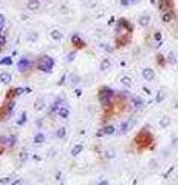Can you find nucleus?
<instances>
[{
  "label": "nucleus",
  "instance_id": "7ed1b4c3",
  "mask_svg": "<svg viewBox=\"0 0 178 185\" xmlns=\"http://www.w3.org/2000/svg\"><path fill=\"white\" fill-rule=\"evenodd\" d=\"M53 65H54V62H53L51 57H48V56H42V57L37 60V70H40L43 73H50L53 70Z\"/></svg>",
  "mask_w": 178,
  "mask_h": 185
},
{
  "label": "nucleus",
  "instance_id": "473e14b6",
  "mask_svg": "<svg viewBox=\"0 0 178 185\" xmlns=\"http://www.w3.org/2000/svg\"><path fill=\"white\" fill-rule=\"evenodd\" d=\"M26 157H28V153H26V150H22V153H20V161H22V162L26 161Z\"/></svg>",
  "mask_w": 178,
  "mask_h": 185
},
{
  "label": "nucleus",
  "instance_id": "7c9ffc66",
  "mask_svg": "<svg viewBox=\"0 0 178 185\" xmlns=\"http://www.w3.org/2000/svg\"><path fill=\"white\" fill-rule=\"evenodd\" d=\"M0 63H2V65H11L13 60H11V57H5V59L0 60Z\"/></svg>",
  "mask_w": 178,
  "mask_h": 185
},
{
  "label": "nucleus",
  "instance_id": "58836bf2",
  "mask_svg": "<svg viewBox=\"0 0 178 185\" xmlns=\"http://www.w3.org/2000/svg\"><path fill=\"white\" fill-rule=\"evenodd\" d=\"M142 91H144V92H146V94H152V92H150V90H149L147 87H144V88H142Z\"/></svg>",
  "mask_w": 178,
  "mask_h": 185
},
{
  "label": "nucleus",
  "instance_id": "cd10ccee",
  "mask_svg": "<svg viewBox=\"0 0 178 185\" xmlns=\"http://www.w3.org/2000/svg\"><path fill=\"white\" fill-rule=\"evenodd\" d=\"M132 100H133V105H135V108H141V107H142V100H141L139 97H133Z\"/></svg>",
  "mask_w": 178,
  "mask_h": 185
},
{
  "label": "nucleus",
  "instance_id": "6e6552de",
  "mask_svg": "<svg viewBox=\"0 0 178 185\" xmlns=\"http://www.w3.org/2000/svg\"><path fill=\"white\" fill-rule=\"evenodd\" d=\"M133 125H135V120H133V119H129V120H126V122H122V124H121L119 131H121V133H127L129 130H132Z\"/></svg>",
  "mask_w": 178,
  "mask_h": 185
},
{
  "label": "nucleus",
  "instance_id": "4468645a",
  "mask_svg": "<svg viewBox=\"0 0 178 185\" xmlns=\"http://www.w3.org/2000/svg\"><path fill=\"white\" fill-rule=\"evenodd\" d=\"M84 151V145L82 144H77L76 147H73V150H71V156H79Z\"/></svg>",
  "mask_w": 178,
  "mask_h": 185
},
{
  "label": "nucleus",
  "instance_id": "f8f14e48",
  "mask_svg": "<svg viewBox=\"0 0 178 185\" xmlns=\"http://www.w3.org/2000/svg\"><path fill=\"white\" fill-rule=\"evenodd\" d=\"M138 23L142 26V28H146V26H149V23H150V16L149 14H142L141 17H139V20H138Z\"/></svg>",
  "mask_w": 178,
  "mask_h": 185
},
{
  "label": "nucleus",
  "instance_id": "a19ab883",
  "mask_svg": "<svg viewBox=\"0 0 178 185\" xmlns=\"http://www.w3.org/2000/svg\"><path fill=\"white\" fill-rule=\"evenodd\" d=\"M64 82H65V76H62V79L59 80V85H64Z\"/></svg>",
  "mask_w": 178,
  "mask_h": 185
},
{
  "label": "nucleus",
  "instance_id": "37998d69",
  "mask_svg": "<svg viewBox=\"0 0 178 185\" xmlns=\"http://www.w3.org/2000/svg\"><path fill=\"white\" fill-rule=\"evenodd\" d=\"M71 79H73V82H74V83H76V82H79V80H77V77H76V76H71Z\"/></svg>",
  "mask_w": 178,
  "mask_h": 185
},
{
  "label": "nucleus",
  "instance_id": "f3484780",
  "mask_svg": "<svg viewBox=\"0 0 178 185\" xmlns=\"http://www.w3.org/2000/svg\"><path fill=\"white\" fill-rule=\"evenodd\" d=\"M156 63H158L161 68H164V67H166V63H167V59L164 57L163 54H158V56H156Z\"/></svg>",
  "mask_w": 178,
  "mask_h": 185
},
{
  "label": "nucleus",
  "instance_id": "f03ea898",
  "mask_svg": "<svg viewBox=\"0 0 178 185\" xmlns=\"http://www.w3.org/2000/svg\"><path fill=\"white\" fill-rule=\"evenodd\" d=\"M113 97H115V92L109 87H101L99 91H98V99H99V102L102 104V107L104 105H109Z\"/></svg>",
  "mask_w": 178,
  "mask_h": 185
},
{
  "label": "nucleus",
  "instance_id": "49530a36",
  "mask_svg": "<svg viewBox=\"0 0 178 185\" xmlns=\"http://www.w3.org/2000/svg\"><path fill=\"white\" fill-rule=\"evenodd\" d=\"M0 50H2V46H0Z\"/></svg>",
  "mask_w": 178,
  "mask_h": 185
},
{
  "label": "nucleus",
  "instance_id": "412c9836",
  "mask_svg": "<svg viewBox=\"0 0 178 185\" xmlns=\"http://www.w3.org/2000/svg\"><path fill=\"white\" fill-rule=\"evenodd\" d=\"M101 131H102V134H113L115 133V127L113 125H107V127H104L101 130Z\"/></svg>",
  "mask_w": 178,
  "mask_h": 185
},
{
  "label": "nucleus",
  "instance_id": "ddd939ff",
  "mask_svg": "<svg viewBox=\"0 0 178 185\" xmlns=\"http://www.w3.org/2000/svg\"><path fill=\"white\" fill-rule=\"evenodd\" d=\"M17 67H19L20 71H26V70L30 68V62H28V59H25V57H23L19 63H17Z\"/></svg>",
  "mask_w": 178,
  "mask_h": 185
},
{
  "label": "nucleus",
  "instance_id": "72a5a7b5",
  "mask_svg": "<svg viewBox=\"0 0 178 185\" xmlns=\"http://www.w3.org/2000/svg\"><path fill=\"white\" fill-rule=\"evenodd\" d=\"M28 39H30V40H36V39H37V33H31Z\"/></svg>",
  "mask_w": 178,
  "mask_h": 185
},
{
  "label": "nucleus",
  "instance_id": "f257e3e1",
  "mask_svg": "<svg viewBox=\"0 0 178 185\" xmlns=\"http://www.w3.org/2000/svg\"><path fill=\"white\" fill-rule=\"evenodd\" d=\"M133 144L138 148V151H144L153 145V134L147 128H142L141 131H138L135 139H133Z\"/></svg>",
  "mask_w": 178,
  "mask_h": 185
},
{
  "label": "nucleus",
  "instance_id": "5701e85b",
  "mask_svg": "<svg viewBox=\"0 0 178 185\" xmlns=\"http://www.w3.org/2000/svg\"><path fill=\"white\" fill-rule=\"evenodd\" d=\"M121 83H122V85H126L127 88H130V87L133 85V82H132V79H130V77H127V76H124V77H121Z\"/></svg>",
  "mask_w": 178,
  "mask_h": 185
},
{
  "label": "nucleus",
  "instance_id": "b1692460",
  "mask_svg": "<svg viewBox=\"0 0 178 185\" xmlns=\"http://www.w3.org/2000/svg\"><path fill=\"white\" fill-rule=\"evenodd\" d=\"M43 141H45V136H43V134H36L34 136V144L40 145V144H43Z\"/></svg>",
  "mask_w": 178,
  "mask_h": 185
},
{
  "label": "nucleus",
  "instance_id": "4be33fe9",
  "mask_svg": "<svg viewBox=\"0 0 178 185\" xmlns=\"http://www.w3.org/2000/svg\"><path fill=\"white\" fill-rule=\"evenodd\" d=\"M110 67H112V63H110L109 59H104V60L101 62V71H107Z\"/></svg>",
  "mask_w": 178,
  "mask_h": 185
},
{
  "label": "nucleus",
  "instance_id": "e433bc0d",
  "mask_svg": "<svg viewBox=\"0 0 178 185\" xmlns=\"http://www.w3.org/2000/svg\"><path fill=\"white\" fill-rule=\"evenodd\" d=\"M5 42H6V40H5V37H3V36H0V46H5Z\"/></svg>",
  "mask_w": 178,
  "mask_h": 185
},
{
  "label": "nucleus",
  "instance_id": "c756f323",
  "mask_svg": "<svg viewBox=\"0 0 178 185\" xmlns=\"http://www.w3.org/2000/svg\"><path fill=\"white\" fill-rule=\"evenodd\" d=\"M56 136H57V137H60V139H62V137H64V136H65V128H64V127H60V128L57 130V133H56Z\"/></svg>",
  "mask_w": 178,
  "mask_h": 185
},
{
  "label": "nucleus",
  "instance_id": "39448f33",
  "mask_svg": "<svg viewBox=\"0 0 178 185\" xmlns=\"http://www.w3.org/2000/svg\"><path fill=\"white\" fill-rule=\"evenodd\" d=\"M174 6H175L174 0H159V2H158V9H159V11H163V13L172 11Z\"/></svg>",
  "mask_w": 178,
  "mask_h": 185
},
{
  "label": "nucleus",
  "instance_id": "9d476101",
  "mask_svg": "<svg viewBox=\"0 0 178 185\" xmlns=\"http://www.w3.org/2000/svg\"><path fill=\"white\" fill-rule=\"evenodd\" d=\"M71 42H73L74 48H77V50H82V48H85V42H84V40H82L79 36H73V37H71Z\"/></svg>",
  "mask_w": 178,
  "mask_h": 185
},
{
  "label": "nucleus",
  "instance_id": "ea45409f",
  "mask_svg": "<svg viewBox=\"0 0 178 185\" xmlns=\"http://www.w3.org/2000/svg\"><path fill=\"white\" fill-rule=\"evenodd\" d=\"M121 5L122 6H127L129 5V0H121Z\"/></svg>",
  "mask_w": 178,
  "mask_h": 185
},
{
  "label": "nucleus",
  "instance_id": "a18cd8bd",
  "mask_svg": "<svg viewBox=\"0 0 178 185\" xmlns=\"http://www.w3.org/2000/svg\"><path fill=\"white\" fill-rule=\"evenodd\" d=\"M129 2H136V0H129Z\"/></svg>",
  "mask_w": 178,
  "mask_h": 185
},
{
  "label": "nucleus",
  "instance_id": "bb28decb",
  "mask_svg": "<svg viewBox=\"0 0 178 185\" xmlns=\"http://www.w3.org/2000/svg\"><path fill=\"white\" fill-rule=\"evenodd\" d=\"M26 122V113H25V111H23V113L20 114V117L19 119H17V125H23Z\"/></svg>",
  "mask_w": 178,
  "mask_h": 185
},
{
  "label": "nucleus",
  "instance_id": "c9c22d12",
  "mask_svg": "<svg viewBox=\"0 0 178 185\" xmlns=\"http://www.w3.org/2000/svg\"><path fill=\"white\" fill-rule=\"evenodd\" d=\"M10 181H11L10 178H3V179H0V184H8Z\"/></svg>",
  "mask_w": 178,
  "mask_h": 185
},
{
  "label": "nucleus",
  "instance_id": "20e7f679",
  "mask_svg": "<svg viewBox=\"0 0 178 185\" xmlns=\"http://www.w3.org/2000/svg\"><path fill=\"white\" fill-rule=\"evenodd\" d=\"M14 102L13 100H6V104L0 107V120H5L8 116L11 114V111L14 110Z\"/></svg>",
  "mask_w": 178,
  "mask_h": 185
},
{
  "label": "nucleus",
  "instance_id": "2f4dec72",
  "mask_svg": "<svg viewBox=\"0 0 178 185\" xmlns=\"http://www.w3.org/2000/svg\"><path fill=\"white\" fill-rule=\"evenodd\" d=\"M14 144H16V136L8 137V145H10V147H14Z\"/></svg>",
  "mask_w": 178,
  "mask_h": 185
},
{
  "label": "nucleus",
  "instance_id": "dca6fc26",
  "mask_svg": "<svg viewBox=\"0 0 178 185\" xmlns=\"http://www.w3.org/2000/svg\"><path fill=\"white\" fill-rule=\"evenodd\" d=\"M57 116L62 117V119H68L70 117V111L67 108H59L57 110Z\"/></svg>",
  "mask_w": 178,
  "mask_h": 185
},
{
  "label": "nucleus",
  "instance_id": "aec40b11",
  "mask_svg": "<svg viewBox=\"0 0 178 185\" xmlns=\"http://www.w3.org/2000/svg\"><path fill=\"white\" fill-rule=\"evenodd\" d=\"M169 124H171V117H167V116L161 117V120H159V127H161V128L169 127Z\"/></svg>",
  "mask_w": 178,
  "mask_h": 185
},
{
  "label": "nucleus",
  "instance_id": "c85d7f7f",
  "mask_svg": "<svg viewBox=\"0 0 178 185\" xmlns=\"http://www.w3.org/2000/svg\"><path fill=\"white\" fill-rule=\"evenodd\" d=\"M163 100H164V91H163V90H159V91H158V94H156V102L159 104V102H163Z\"/></svg>",
  "mask_w": 178,
  "mask_h": 185
},
{
  "label": "nucleus",
  "instance_id": "a211bd4d",
  "mask_svg": "<svg viewBox=\"0 0 178 185\" xmlns=\"http://www.w3.org/2000/svg\"><path fill=\"white\" fill-rule=\"evenodd\" d=\"M50 36H51L53 40H62V37H64V36H62V33L57 31V30H53V31L50 33Z\"/></svg>",
  "mask_w": 178,
  "mask_h": 185
},
{
  "label": "nucleus",
  "instance_id": "1a4fd4ad",
  "mask_svg": "<svg viewBox=\"0 0 178 185\" xmlns=\"http://www.w3.org/2000/svg\"><path fill=\"white\" fill-rule=\"evenodd\" d=\"M26 8H28V11H31V13H37L40 9V2L39 0H30Z\"/></svg>",
  "mask_w": 178,
  "mask_h": 185
},
{
  "label": "nucleus",
  "instance_id": "2eb2a0df",
  "mask_svg": "<svg viewBox=\"0 0 178 185\" xmlns=\"http://www.w3.org/2000/svg\"><path fill=\"white\" fill-rule=\"evenodd\" d=\"M11 80H13V77H11L10 73H2L0 74V82L2 83H10Z\"/></svg>",
  "mask_w": 178,
  "mask_h": 185
},
{
  "label": "nucleus",
  "instance_id": "a878e982",
  "mask_svg": "<svg viewBox=\"0 0 178 185\" xmlns=\"http://www.w3.org/2000/svg\"><path fill=\"white\" fill-rule=\"evenodd\" d=\"M43 105H45V100H43V99H39V100L34 104V108H36V110H43Z\"/></svg>",
  "mask_w": 178,
  "mask_h": 185
},
{
  "label": "nucleus",
  "instance_id": "f704fd0d",
  "mask_svg": "<svg viewBox=\"0 0 178 185\" xmlns=\"http://www.w3.org/2000/svg\"><path fill=\"white\" fill-rule=\"evenodd\" d=\"M74 57H76V53H70L67 59H68V60H74Z\"/></svg>",
  "mask_w": 178,
  "mask_h": 185
},
{
  "label": "nucleus",
  "instance_id": "c03bdc74",
  "mask_svg": "<svg viewBox=\"0 0 178 185\" xmlns=\"http://www.w3.org/2000/svg\"><path fill=\"white\" fill-rule=\"evenodd\" d=\"M99 185H109V184H107V182H105V181H104V182H101V184H99Z\"/></svg>",
  "mask_w": 178,
  "mask_h": 185
},
{
  "label": "nucleus",
  "instance_id": "423d86ee",
  "mask_svg": "<svg viewBox=\"0 0 178 185\" xmlns=\"http://www.w3.org/2000/svg\"><path fill=\"white\" fill-rule=\"evenodd\" d=\"M22 92H23V90H22V88H11V90H8V91H6L5 99H6V100H13L16 96L22 94Z\"/></svg>",
  "mask_w": 178,
  "mask_h": 185
},
{
  "label": "nucleus",
  "instance_id": "6ab92c4d",
  "mask_svg": "<svg viewBox=\"0 0 178 185\" xmlns=\"http://www.w3.org/2000/svg\"><path fill=\"white\" fill-rule=\"evenodd\" d=\"M166 59H167V63L175 65V63H177V54H175V53H169Z\"/></svg>",
  "mask_w": 178,
  "mask_h": 185
},
{
  "label": "nucleus",
  "instance_id": "9b49d317",
  "mask_svg": "<svg viewBox=\"0 0 178 185\" xmlns=\"http://www.w3.org/2000/svg\"><path fill=\"white\" fill-rule=\"evenodd\" d=\"M161 20H163L164 23H171L172 20H175V13H174V11H166V13H163Z\"/></svg>",
  "mask_w": 178,
  "mask_h": 185
},
{
  "label": "nucleus",
  "instance_id": "79ce46f5",
  "mask_svg": "<svg viewBox=\"0 0 178 185\" xmlns=\"http://www.w3.org/2000/svg\"><path fill=\"white\" fill-rule=\"evenodd\" d=\"M74 92H76V96H81V94H82V91H81V90H76Z\"/></svg>",
  "mask_w": 178,
  "mask_h": 185
},
{
  "label": "nucleus",
  "instance_id": "393cba45",
  "mask_svg": "<svg viewBox=\"0 0 178 185\" xmlns=\"http://www.w3.org/2000/svg\"><path fill=\"white\" fill-rule=\"evenodd\" d=\"M153 39H155L156 43H161V40H163V34H161V31H155V33H153Z\"/></svg>",
  "mask_w": 178,
  "mask_h": 185
},
{
  "label": "nucleus",
  "instance_id": "4c0bfd02",
  "mask_svg": "<svg viewBox=\"0 0 178 185\" xmlns=\"http://www.w3.org/2000/svg\"><path fill=\"white\" fill-rule=\"evenodd\" d=\"M11 185H22V181H20V179H17V181H14Z\"/></svg>",
  "mask_w": 178,
  "mask_h": 185
},
{
  "label": "nucleus",
  "instance_id": "0eeeda50",
  "mask_svg": "<svg viewBox=\"0 0 178 185\" xmlns=\"http://www.w3.org/2000/svg\"><path fill=\"white\" fill-rule=\"evenodd\" d=\"M142 77H144V80H147V82H152L155 79V71L152 68H144L142 70Z\"/></svg>",
  "mask_w": 178,
  "mask_h": 185
}]
</instances>
